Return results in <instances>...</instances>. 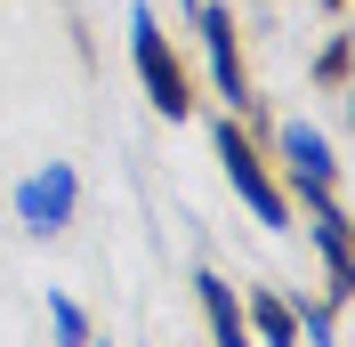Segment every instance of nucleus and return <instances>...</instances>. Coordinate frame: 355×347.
<instances>
[{"instance_id": "obj_1", "label": "nucleus", "mask_w": 355, "mask_h": 347, "mask_svg": "<svg viewBox=\"0 0 355 347\" xmlns=\"http://www.w3.org/2000/svg\"><path fill=\"white\" fill-rule=\"evenodd\" d=\"M130 57H137V81H146V97H154V113H186L194 105V89H186V65L170 57V41H162V17L154 8H130Z\"/></svg>"}, {"instance_id": "obj_2", "label": "nucleus", "mask_w": 355, "mask_h": 347, "mask_svg": "<svg viewBox=\"0 0 355 347\" xmlns=\"http://www.w3.org/2000/svg\"><path fill=\"white\" fill-rule=\"evenodd\" d=\"M194 33H202V49H210V73H218L226 105H234V113H259V97H250V65H243V49H234V8H210V0H202V8H194Z\"/></svg>"}, {"instance_id": "obj_3", "label": "nucleus", "mask_w": 355, "mask_h": 347, "mask_svg": "<svg viewBox=\"0 0 355 347\" xmlns=\"http://www.w3.org/2000/svg\"><path fill=\"white\" fill-rule=\"evenodd\" d=\"M218 162H226V178H234V194L250 202V218H259V226H283V194H275V178H266V162L259 153H250V137L234 130V121H218Z\"/></svg>"}, {"instance_id": "obj_4", "label": "nucleus", "mask_w": 355, "mask_h": 347, "mask_svg": "<svg viewBox=\"0 0 355 347\" xmlns=\"http://www.w3.org/2000/svg\"><path fill=\"white\" fill-rule=\"evenodd\" d=\"M73 202H81V178H73L65 162H49V170H33L17 186V218L33 226V235H57V226L73 218Z\"/></svg>"}, {"instance_id": "obj_5", "label": "nucleus", "mask_w": 355, "mask_h": 347, "mask_svg": "<svg viewBox=\"0 0 355 347\" xmlns=\"http://www.w3.org/2000/svg\"><path fill=\"white\" fill-rule=\"evenodd\" d=\"M283 162H291V186H299V194H307V210H331V146H323V137L307 130V121H291L283 130Z\"/></svg>"}, {"instance_id": "obj_6", "label": "nucleus", "mask_w": 355, "mask_h": 347, "mask_svg": "<svg viewBox=\"0 0 355 347\" xmlns=\"http://www.w3.org/2000/svg\"><path fill=\"white\" fill-rule=\"evenodd\" d=\"M194 299H202V315H210V339L218 347H250V315H243V299H234L218 275H194Z\"/></svg>"}, {"instance_id": "obj_7", "label": "nucleus", "mask_w": 355, "mask_h": 347, "mask_svg": "<svg viewBox=\"0 0 355 347\" xmlns=\"http://www.w3.org/2000/svg\"><path fill=\"white\" fill-rule=\"evenodd\" d=\"M243 315L259 323V339H266V347H299V315H291L275 291H250V307H243Z\"/></svg>"}, {"instance_id": "obj_8", "label": "nucleus", "mask_w": 355, "mask_h": 347, "mask_svg": "<svg viewBox=\"0 0 355 347\" xmlns=\"http://www.w3.org/2000/svg\"><path fill=\"white\" fill-rule=\"evenodd\" d=\"M49 323H57V339H65V347H81V339H89V323H81V307H73L65 291H49Z\"/></svg>"}]
</instances>
